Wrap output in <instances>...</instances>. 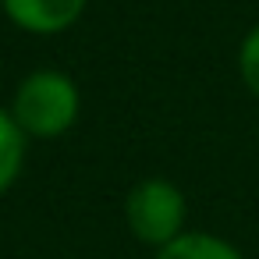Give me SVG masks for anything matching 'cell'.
I'll return each instance as SVG.
<instances>
[{
  "label": "cell",
  "instance_id": "1",
  "mask_svg": "<svg viewBox=\"0 0 259 259\" xmlns=\"http://www.w3.org/2000/svg\"><path fill=\"white\" fill-rule=\"evenodd\" d=\"M11 117L25 135L54 139L78 117V89L64 71H32L11 103Z\"/></svg>",
  "mask_w": 259,
  "mask_h": 259
},
{
  "label": "cell",
  "instance_id": "2",
  "mask_svg": "<svg viewBox=\"0 0 259 259\" xmlns=\"http://www.w3.org/2000/svg\"><path fill=\"white\" fill-rule=\"evenodd\" d=\"M128 227L139 241L146 245H170L174 238H181V224H185V199L181 192L163 181V178H149L139 181L128 192V206H124Z\"/></svg>",
  "mask_w": 259,
  "mask_h": 259
},
{
  "label": "cell",
  "instance_id": "3",
  "mask_svg": "<svg viewBox=\"0 0 259 259\" xmlns=\"http://www.w3.org/2000/svg\"><path fill=\"white\" fill-rule=\"evenodd\" d=\"M85 8V0H4V11L15 25L29 32H61Z\"/></svg>",
  "mask_w": 259,
  "mask_h": 259
},
{
  "label": "cell",
  "instance_id": "4",
  "mask_svg": "<svg viewBox=\"0 0 259 259\" xmlns=\"http://www.w3.org/2000/svg\"><path fill=\"white\" fill-rule=\"evenodd\" d=\"M156 259H241V255L224 238H213V234H199L195 231V234H181L170 245H163Z\"/></svg>",
  "mask_w": 259,
  "mask_h": 259
},
{
  "label": "cell",
  "instance_id": "5",
  "mask_svg": "<svg viewBox=\"0 0 259 259\" xmlns=\"http://www.w3.org/2000/svg\"><path fill=\"white\" fill-rule=\"evenodd\" d=\"M25 160V132L15 124L11 110H0V192H4Z\"/></svg>",
  "mask_w": 259,
  "mask_h": 259
},
{
  "label": "cell",
  "instance_id": "6",
  "mask_svg": "<svg viewBox=\"0 0 259 259\" xmlns=\"http://www.w3.org/2000/svg\"><path fill=\"white\" fill-rule=\"evenodd\" d=\"M238 68H241V78H245V85L259 96V25L245 36V43H241V54H238Z\"/></svg>",
  "mask_w": 259,
  "mask_h": 259
}]
</instances>
